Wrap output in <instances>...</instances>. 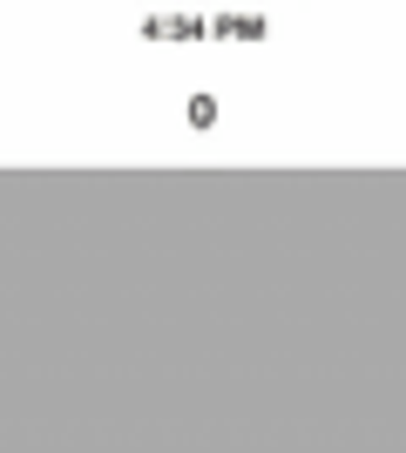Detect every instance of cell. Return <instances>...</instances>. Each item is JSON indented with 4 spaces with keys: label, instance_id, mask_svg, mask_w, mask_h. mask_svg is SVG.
<instances>
[{
    "label": "cell",
    "instance_id": "6da1fadb",
    "mask_svg": "<svg viewBox=\"0 0 406 453\" xmlns=\"http://www.w3.org/2000/svg\"><path fill=\"white\" fill-rule=\"evenodd\" d=\"M217 122V95H190V129H211Z\"/></svg>",
    "mask_w": 406,
    "mask_h": 453
}]
</instances>
